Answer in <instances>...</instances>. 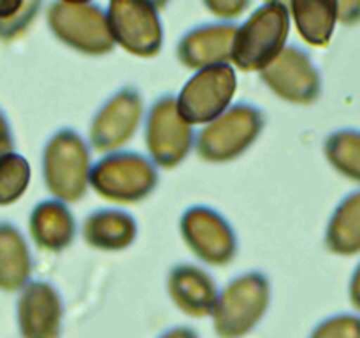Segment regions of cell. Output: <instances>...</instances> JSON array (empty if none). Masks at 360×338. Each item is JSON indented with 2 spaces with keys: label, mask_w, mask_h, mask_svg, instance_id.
I'll return each instance as SVG.
<instances>
[{
  "label": "cell",
  "mask_w": 360,
  "mask_h": 338,
  "mask_svg": "<svg viewBox=\"0 0 360 338\" xmlns=\"http://www.w3.org/2000/svg\"><path fill=\"white\" fill-rule=\"evenodd\" d=\"M290 11L283 2H267L257 7L238 27L232 48V63L238 69L262 70L287 48Z\"/></svg>",
  "instance_id": "cell-1"
},
{
  "label": "cell",
  "mask_w": 360,
  "mask_h": 338,
  "mask_svg": "<svg viewBox=\"0 0 360 338\" xmlns=\"http://www.w3.org/2000/svg\"><path fill=\"white\" fill-rule=\"evenodd\" d=\"M91 168L90 148L74 129H60L46 143L42 175L55 199L77 203L90 185Z\"/></svg>",
  "instance_id": "cell-2"
},
{
  "label": "cell",
  "mask_w": 360,
  "mask_h": 338,
  "mask_svg": "<svg viewBox=\"0 0 360 338\" xmlns=\"http://www.w3.org/2000/svg\"><path fill=\"white\" fill-rule=\"evenodd\" d=\"M271 282L260 271H248L220 291L213 310V326L220 338H243L269 308Z\"/></svg>",
  "instance_id": "cell-3"
},
{
  "label": "cell",
  "mask_w": 360,
  "mask_h": 338,
  "mask_svg": "<svg viewBox=\"0 0 360 338\" xmlns=\"http://www.w3.org/2000/svg\"><path fill=\"white\" fill-rule=\"evenodd\" d=\"M90 185L112 203H139L158 185L157 165L137 151H112L91 168Z\"/></svg>",
  "instance_id": "cell-4"
},
{
  "label": "cell",
  "mask_w": 360,
  "mask_h": 338,
  "mask_svg": "<svg viewBox=\"0 0 360 338\" xmlns=\"http://www.w3.org/2000/svg\"><path fill=\"white\" fill-rule=\"evenodd\" d=\"M48 25L60 42L90 56H102L116 46L108 13L94 2H53Z\"/></svg>",
  "instance_id": "cell-5"
},
{
  "label": "cell",
  "mask_w": 360,
  "mask_h": 338,
  "mask_svg": "<svg viewBox=\"0 0 360 338\" xmlns=\"http://www.w3.org/2000/svg\"><path fill=\"white\" fill-rule=\"evenodd\" d=\"M264 125L266 118L257 106L248 102L231 106L197 134V154L207 162L234 161L255 143Z\"/></svg>",
  "instance_id": "cell-6"
},
{
  "label": "cell",
  "mask_w": 360,
  "mask_h": 338,
  "mask_svg": "<svg viewBox=\"0 0 360 338\" xmlns=\"http://www.w3.org/2000/svg\"><path fill=\"white\" fill-rule=\"evenodd\" d=\"M238 90V77L231 63L200 69L190 77L176 97L179 115L190 125H207L224 115Z\"/></svg>",
  "instance_id": "cell-7"
},
{
  "label": "cell",
  "mask_w": 360,
  "mask_h": 338,
  "mask_svg": "<svg viewBox=\"0 0 360 338\" xmlns=\"http://www.w3.org/2000/svg\"><path fill=\"white\" fill-rule=\"evenodd\" d=\"M146 146L155 165L172 169L181 164L195 143L192 125L178 111L174 95L153 102L146 116Z\"/></svg>",
  "instance_id": "cell-8"
},
{
  "label": "cell",
  "mask_w": 360,
  "mask_h": 338,
  "mask_svg": "<svg viewBox=\"0 0 360 338\" xmlns=\"http://www.w3.org/2000/svg\"><path fill=\"white\" fill-rule=\"evenodd\" d=\"M105 13L112 39L127 53L141 58H151L160 53L164 30L155 4L144 0H112Z\"/></svg>",
  "instance_id": "cell-9"
},
{
  "label": "cell",
  "mask_w": 360,
  "mask_h": 338,
  "mask_svg": "<svg viewBox=\"0 0 360 338\" xmlns=\"http://www.w3.org/2000/svg\"><path fill=\"white\" fill-rule=\"evenodd\" d=\"M188 249L211 266L229 264L238 254V236L224 215L210 206H192L179 222Z\"/></svg>",
  "instance_id": "cell-10"
},
{
  "label": "cell",
  "mask_w": 360,
  "mask_h": 338,
  "mask_svg": "<svg viewBox=\"0 0 360 338\" xmlns=\"http://www.w3.org/2000/svg\"><path fill=\"white\" fill-rule=\"evenodd\" d=\"M143 108V95L136 87H123L115 92L91 120V148L101 154L120 151L139 129Z\"/></svg>",
  "instance_id": "cell-11"
},
{
  "label": "cell",
  "mask_w": 360,
  "mask_h": 338,
  "mask_svg": "<svg viewBox=\"0 0 360 338\" xmlns=\"http://www.w3.org/2000/svg\"><path fill=\"white\" fill-rule=\"evenodd\" d=\"M260 80L278 97L292 104H313L322 94V76L311 56L299 46H287L260 70Z\"/></svg>",
  "instance_id": "cell-12"
},
{
  "label": "cell",
  "mask_w": 360,
  "mask_h": 338,
  "mask_svg": "<svg viewBox=\"0 0 360 338\" xmlns=\"http://www.w3.org/2000/svg\"><path fill=\"white\" fill-rule=\"evenodd\" d=\"M18 327L23 338H58L63 303L49 282H28L18 298Z\"/></svg>",
  "instance_id": "cell-13"
},
{
  "label": "cell",
  "mask_w": 360,
  "mask_h": 338,
  "mask_svg": "<svg viewBox=\"0 0 360 338\" xmlns=\"http://www.w3.org/2000/svg\"><path fill=\"white\" fill-rule=\"evenodd\" d=\"M238 34L234 23H207L192 28L179 39L176 56L188 69L197 70L206 67L232 62V48Z\"/></svg>",
  "instance_id": "cell-14"
},
{
  "label": "cell",
  "mask_w": 360,
  "mask_h": 338,
  "mask_svg": "<svg viewBox=\"0 0 360 338\" xmlns=\"http://www.w3.org/2000/svg\"><path fill=\"white\" fill-rule=\"evenodd\" d=\"M167 291L174 305L190 317L213 315L220 291L206 270L193 264H178L167 278Z\"/></svg>",
  "instance_id": "cell-15"
},
{
  "label": "cell",
  "mask_w": 360,
  "mask_h": 338,
  "mask_svg": "<svg viewBox=\"0 0 360 338\" xmlns=\"http://www.w3.org/2000/svg\"><path fill=\"white\" fill-rule=\"evenodd\" d=\"M28 227L32 239L39 249L60 252L72 243L76 234V218L65 203L48 199L32 210Z\"/></svg>",
  "instance_id": "cell-16"
},
{
  "label": "cell",
  "mask_w": 360,
  "mask_h": 338,
  "mask_svg": "<svg viewBox=\"0 0 360 338\" xmlns=\"http://www.w3.org/2000/svg\"><path fill=\"white\" fill-rule=\"evenodd\" d=\"M83 238L97 250L120 252L136 242L137 222L123 210H95L84 218Z\"/></svg>",
  "instance_id": "cell-17"
},
{
  "label": "cell",
  "mask_w": 360,
  "mask_h": 338,
  "mask_svg": "<svg viewBox=\"0 0 360 338\" xmlns=\"http://www.w3.org/2000/svg\"><path fill=\"white\" fill-rule=\"evenodd\" d=\"M32 256L20 229L9 222H0V289L14 292L28 284Z\"/></svg>",
  "instance_id": "cell-18"
},
{
  "label": "cell",
  "mask_w": 360,
  "mask_h": 338,
  "mask_svg": "<svg viewBox=\"0 0 360 338\" xmlns=\"http://www.w3.org/2000/svg\"><path fill=\"white\" fill-rule=\"evenodd\" d=\"M290 16L308 44L326 48L330 42L338 21V2L330 0H294Z\"/></svg>",
  "instance_id": "cell-19"
},
{
  "label": "cell",
  "mask_w": 360,
  "mask_h": 338,
  "mask_svg": "<svg viewBox=\"0 0 360 338\" xmlns=\"http://www.w3.org/2000/svg\"><path fill=\"white\" fill-rule=\"evenodd\" d=\"M326 246L336 256L360 254V190L345 197L326 231Z\"/></svg>",
  "instance_id": "cell-20"
},
{
  "label": "cell",
  "mask_w": 360,
  "mask_h": 338,
  "mask_svg": "<svg viewBox=\"0 0 360 338\" xmlns=\"http://www.w3.org/2000/svg\"><path fill=\"white\" fill-rule=\"evenodd\" d=\"M323 151L338 173L360 183V130H336L326 139Z\"/></svg>",
  "instance_id": "cell-21"
},
{
  "label": "cell",
  "mask_w": 360,
  "mask_h": 338,
  "mask_svg": "<svg viewBox=\"0 0 360 338\" xmlns=\"http://www.w3.org/2000/svg\"><path fill=\"white\" fill-rule=\"evenodd\" d=\"M30 183V164L20 154H9L0 158V206L20 199Z\"/></svg>",
  "instance_id": "cell-22"
},
{
  "label": "cell",
  "mask_w": 360,
  "mask_h": 338,
  "mask_svg": "<svg viewBox=\"0 0 360 338\" xmlns=\"http://www.w3.org/2000/svg\"><path fill=\"white\" fill-rule=\"evenodd\" d=\"M309 338H360V317L354 313H338L322 320Z\"/></svg>",
  "instance_id": "cell-23"
},
{
  "label": "cell",
  "mask_w": 360,
  "mask_h": 338,
  "mask_svg": "<svg viewBox=\"0 0 360 338\" xmlns=\"http://www.w3.org/2000/svg\"><path fill=\"white\" fill-rule=\"evenodd\" d=\"M39 9H41V2L27 0L16 14H13L7 20L0 21V39H4V41H13V39L20 37L30 27L32 21L35 20Z\"/></svg>",
  "instance_id": "cell-24"
},
{
  "label": "cell",
  "mask_w": 360,
  "mask_h": 338,
  "mask_svg": "<svg viewBox=\"0 0 360 338\" xmlns=\"http://www.w3.org/2000/svg\"><path fill=\"white\" fill-rule=\"evenodd\" d=\"M204 7L211 11L214 16L232 20V18H238L245 13L250 7V2H245V0H206Z\"/></svg>",
  "instance_id": "cell-25"
},
{
  "label": "cell",
  "mask_w": 360,
  "mask_h": 338,
  "mask_svg": "<svg viewBox=\"0 0 360 338\" xmlns=\"http://www.w3.org/2000/svg\"><path fill=\"white\" fill-rule=\"evenodd\" d=\"M14 148V139L13 132H11V125L7 122L6 115L0 109V158L6 157V155L13 154Z\"/></svg>",
  "instance_id": "cell-26"
},
{
  "label": "cell",
  "mask_w": 360,
  "mask_h": 338,
  "mask_svg": "<svg viewBox=\"0 0 360 338\" xmlns=\"http://www.w3.org/2000/svg\"><path fill=\"white\" fill-rule=\"evenodd\" d=\"M338 20L343 23H357L360 20V2H338Z\"/></svg>",
  "instance_id": "cell-27"
},
{
  "label": "cell",
  "mask_w": 360,
  "mask_h": 338,
  "mask_svg": "<svg viewBox=\"0 0 360 338\" xmlns=\"http://www.w3.org/2000/svg\"><path fill=\"white\" fill-rule=\"evenodd\" d=\"M158 338H199V333L188 326H176L162 333Z\"/></svg>",
  "instance_id": "cell-28"
},
{
  "label": "cell",
  "mask_w": 360,
  "mask_h": 338,
  "mask_svg": "<svg viewBox=\"0 0 360 338\" xmlns=\"http://www.w3.org/2000/svg\"><path fill=\"white\" fill-rule=\"evenodd\" d=\"M350 301L355 308L360 310V263L357 270L354 271L350 280Z\"/></svg>",
  "instance_id": "cell-29"
}]
</instances>
